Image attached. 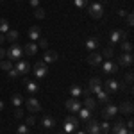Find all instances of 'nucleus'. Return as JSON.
I'll list each match as a JSON object with an SVG mask.
<instances>
[{"label": "nucleus", "mask_w": 134, "mask_h": 134, "mask_svg": "<svg viewBox=\"0 0 134 134\" xmlns=\"http://www.w3.org/2000/svg\"><path fill=\"white\" fill-rule=\"evenodd\" d=\"M25 105H27V111H31L32 114H34V113H40V111H41V104L38 102V98H34V97H27V100H25Z\"/></svg>", "instance_id": "obj_5"}, {"label": "nucleus", "mask_w": 134, "mask_h": 134, "mask_svg": "<svg viewBox=\"0 0 134 134\" xmlns=\"http://www.w3.org/2000/svg\"><path fill=\"white\" fill-rule=\"evenodd\" d=\"M7 31H9V21L5 20V18H0V32L5 34Z\"/></svg>", "instance_id": "obj_31"}, {"label": "nucleus", "mask_w": 134, "mask_h": 134, "mask_svg": "<svg viewBox=\"0 0 134 134\" xmlns=\"http://www.w3.org/2000/svg\"><path fill=\"white\" fill-rule=\"evenodd\" d=\"M40 47H41L43 50H47V48H48V41L43 40V38H40Z\"/></svg>", "instance_id": "obj_41"}, {"label": "nucleus", "mask_w": 134, "mask_h": 134, "mask_svg": "<svg viewBox=\"0 0 134 134\" xmlns=\"http://www.w3.org/2000/svg\"><path fill=\"white\" fill-rule=\"evenodd\" d=\"M41 38V29L38 27V25H32L31 29H29V40L31 41H36V40H40Z\"/></svg>", "instance_id": "obj_16"}, {"label": "nucleus", "mask_w": 134, "mask_h": 134, "mask_svg": "<svg viewBox=\"0 0 134 134\" xmlns=\"http://www.w3.org/2000/svg\"><path fill=\"white\" fill-rule=\"evenodd\" d=\"M16 2H21V0H16Z\"/></svg>", "instance_id": "obj_53"}, {"label": "nucleus", "mask_w": 134, "mask_h": 134, "mask_svg": "<svg viewBox=\"0 0 134 134\" xmlns=\"http://www.w3.org/2000/svg\"><path fill=\"white\" fill-rule=\"evenodd\" d=\"M95 2H97V0H95Z\"/></svg>", "instance_id": "obj_55"}, {"label": "nucleus", "mask_w": 134, "mask_h": 134, "mask_svg": "<svg viewBox=\"0 0 134 134\" xmlns=\"http://www.w3.org/2000/svg\"><path fill=\"white\" fill-rule=\"evenodd\" d=\"M21 54H23V47H20L18 43H13L9 47V50H5V55L9 61H20Z\"/></svg>", "instance_id": "obj_1"}, {"label": "nucleus", "mask_w": 134, "mask_h": 134, "mask_svg": "<svg viewBox=\"0 0 134 134\" xmlns=\"http://www.w3.org/2000/svg\"><path fill=\"white\" fill-rule=\"evenodd\" d=\"M59 134H68V132H64V131H63V132H59Z\"/></svg>", "instance_id": "obj_52"}, {"label": "nucleus", "mask_w": 134, "mask_h": 134, "mask_svg": "<svg viewBox=\"0 0 134 134\" xmlns=\"http://www.w3.org/2000/svg\"><path fill=\"white\" fill-rule=\"evenodd\" d=\"M7 73H9V77H11V79H18V77H20V73L16 72V68H11V70H9Z\"/></svg>", "instance_id": "obj_39"}, {"label": "nucleus", "mask_w": 134, "mask_h": 134, "mask_svg": "<svg viewBox=\"0 0 134 134\" xmlns=\"http://www.w3.org/2000/svg\"><path fill=\"white\" fill-rule=\"evenodd\" d=\"M86 132L88 134H100V124L97 120H86Z\"/></svg>", "instance_id": "obj_10"}, {"label": "nucleus", "mask_w": 134, "mask_h": 134, "mask_svg": "<svg viewBox=\"0 0 134 134\" xmlns=\"http://www.w3.org/2000/svg\"><path fill=\"white\" fill-rule=\"evenodd\" d=\"M41 125L45 127V129H52V127H55V120L52 118L50 114H45L41 120Z\"/></svg>", "instance_id": "obj_23"}, {"label": "nucleus", "mask_w": 134, "mask_h": 134, "mask_svg": "<svg viewBox=\"0 0 134 134\" xmlns=\"http://www.w3.org/2000/svg\"><path fill=\"white\" fill-rule=\"evenodd\" d=\"M102 72L107 73V75H109V73H116L118 72V64L113 63L111 59H107L105 63H102Z\"/></svg>", "instance_id": "obj_13"}, {"label": "nucleus", "mask_w": 134, "mask_h": 134, "mask_svg": "<svg viewBox=\"0 0 134 134\" xmlns=\"http://www.w3.org/2000/svg\"><path fill=\"white\" fill-rule=\"evenodd\" d=\"M100 132H102V134H107V132H109V122H107V120L100 124Z\"/></svg>", "instance_id": "obj_37"}, {"label": "nucleus", "mask_w": 134, "mask_h": 134, "mask_svg": "<svg viewBox=\"0 0 134 134\" xmlns=\"http://www.w3.org/2000/svg\"><path fill=\"white\" fill-rule=\"evenodd\" d=\"M116 113H118V107H116L114 104H107V105L104 107V111H102V118L104 120H109V118H113Z\"/></svg>", "instance_id": "obj_11"}, {"label": "nucleus", "mask_w": 134, "mask_h": 134, "mask_svg": "<svg viewBox=\"0 0 134 134\" xmlns=\"http://www.w3.org/2000/svg\"><path fill=\"white\" fill-rule=\"evenodd\" d=\"M75 134H86V132H82V131H77V132H75Z\"/></svg>", "instance_id": "obj_50"}, {"label": "nucleus", "mask_w": 134, "mask_h": 134, "mask_svg": "<svg viewBox=\"0 0 134 134\" xmlns=\"http://www.w3.org/2000/svg\"><path fill=\"white\" fill-rule=\"evenodd\" d=\"M102 86H104L102 90H105L109 95H114V93H118V90H120V82L114 81V79H109V81L102 82Z\"/></svg>", "instance_id": "obj_6"}, {"label": "nucleus", "mask_w": 134, "mask_h": 134, "mask_svg": "<svg viewBox=\"0 0 134 134\" xmlns=\"http://www.w3.org/2000/svg\"><path fill=\"white\" fill-rule=\"evenodd\" d=\"M23 82H25V88H27V93H29V97H32L34 93H38V84L29 81V79H23Z\"/></svg>", "instance_id": "obj_20"}, {"label": "nucleus", "mask_w": 134, "mask_h": 134, "mask_svg": "<svg viewBox=\"0 0 134 134\" xmlns=\"http://www.w3.org/2000/svg\"><path fill=\"white\" fill-rule=\"evenodd\" d=\"M73 4H75V7H79V9H84V7H88V0H75Z\"/></svg>", "instance_id": "obj_36"}, {"label": "nucleus", "mask_w": 134, "mask_h": 134, "mask_svg": "<svg viewBox=\"0 0 134 134\" xmlns=\"http://www.w3.org/2000/svg\"><path fill=\"white\" fill-rule=\"evenodd\" d=\"M88 90H90L91 95H97V93L102 90V81H100L98 77H91L90 82H88Z\"/></svg>", "instance_id": "obj_7"}, {"label": "nucleus", "mask_w": 134, "mask_h": 134, "mask_svg": "<svg viewBox=\"0 0 134 134\" xmlns=\"http://www.w3.org/2000/svg\"><path fill=\"white\" fill-rule=\"evenodd\" d=\"M81 107H82V105H81V100H79V98H73L72 97V98L66 100V109L72 111V113H79Z\"/></svg>", "instance_id": "obj_12"}, {"label": "nucleus", "mask_w": 134, "mask_h": 134, "mask_svg": "<svg viewBox=\"0 0 134 134\" xmlns=\"http://www.w3.org/2000/svg\"><path fill=\"white\" fill-rule=\"evenodd\" d=\"M97 97H98V102H102V104H111V95L105 91V90H100V91L97 93Z\"/></svg>", "instance_id": "obj_22"}, {"label": "nucleus", "mask_w": 134, "mask_h": 134, "mask_svg": "<svg viewBox=\"0 0 134 134\" xmlns=\"http://www.w3.org/2000/svg\"><path fill=\"white\" fill-rule=\"evenodd\" d=\"M127 25H129V27H132V25H134V16H132V13H127Z\"/></svg>", "instance_id": "obj_40"}, {"label": "nucleus", "mask_w": 134, "mask_h": 134, "mask_svg": "<svg viewBox=\"0 0 134 134\" xmlns=\"http://www.w3.org/2000/svg\"><path fill=\"white\" fill-rule=\"evenodd\" d=\"M97 47H98V38H88L86 40V50L88 52H95Z\"/></svg>", "instance_id": "obj_24"}, {"label": "nucleus", "mask_w": 134, "mask_h": 134, "mask_svg": "<svg viewBox=\"0 0 134 134\" xmlns=\"http://www.w3.org/2000/svg\"><path fill=\"white\" fill-rule=\"evenodd\" d=\"M0 2H4V0H0Z\"/></svg>", "instance_id": "obj_54"}, {"label": "nucleus", "mask_w": 134, "mask_h": 134, "mask_svg": "<svg viewBox=\"0 0 134 134\" xmlns=\"http://www.w3.org/2000/svg\"><path fill=\"white\" fill-rule=\"evenodd\" d=\"M57 52L55 50H45V54H43V63H54V61H57Z\"/></svg>", "instance_id": "obj_14"}, {"label": "nucleus", "mask_w": 134, "mask_h": 134, "mask_svg": "<svg viewBox=\"0 0 134 134\" xmlns=\"http://www.w3.org/2000/svg\"><path fill=\"white\" fill-rule=\"evenodd\" d=\"M100 55H102V57H105V59H111V57L114 55V50H113V47H107V48H104Z\"/></svg>", "instance_id": "obj_30"}, {"label": "nucleus", "mask_w": 134, "mask_h": 134, "mask_svg": "<svg viewBox=\"0 0 134 134\" xmlns=\"http://www.w3.org/2000/svg\"><path fill=\"white\" fill-rule=\"evenodd\" d=\"M4 57H5V50H4V48H2V47H0V61H2V59H4Z\"/></svg>", "instance_id": "obj_46"}, {"label": "nucleus", "mask_w": 134, "mask_h": 134, "mask_svg": "<svg viewBox=\"0 0 134 134\" xmlns=\"http://www.w3.org/2000/svg\"><path fill=\"white\" fill-rule=\"evenodd\" d=\"M5 36V41H11V43H14L16 40H18V31H14V29H9V31L4 34Z\"/></svg>", "instance_id": "obj_27"}, {"label": "nucleus", "mask_w": 134, "mask_h": 134, "mask_svg": "<svg viewBox=\"0 0 134 134\" xmlns=\"http://www.w3.org/2000/svg\"><path fill=\"white\" fill-rule=\"evenodd\" d=\"M132 102H131V100H125V102H122L120 104V107H118V111H120V113H124V114H129V116H131V114H132Z\"/></svg>", "instance_id": "obj_15"}, {"label": "nucleus", "mask_w": 134, "mask_h": 134, "mask_svg": "<svg viewBox=\"0 0 134 134\" xmlns=\"http://www.w3.org/2000/svg\"><path fill=\"white\" fill-rule=\"evenodd\" d=\"M77 127H79V118L77 116H66L64 118V132H75L77 131Z\"/></svg>", "instance_id": "obj_3"}, {"label": "nucleus", "mask_w": 134, "mask_h": 134, "mask_svg": "<svg viewBox=\"0 0 134 134\" xmlns=\"http://www.w3.org/2000/svg\"><path fill=\"white\" fill-rule=\"evenodd\" d=\"M5 41V36H4V34H2V32H0V45H2V43Z\"/></svg>", "instance_id": "obj_48"}, {"label": "nucleus", "mask_w": 134, "mask_h": 134, "mask_svg": "<svg viewBox=\"0 0 134 134\" xmlns=\"http://www.w3.org/2000/svg\"><path fill=\"white\" fill-rule=\"evenodd\" d=\"M134 63V57L132 54H129V52H124V54H120V57H118V66H132Z\"/></svg>", "instance_id": "obj_9"}, {"label": "nucleus", "mask_w": 134, "mask_h": 134, "mask_svg": "<svg viewBox=\"0 0 134 134\" xmlns=\"http://www.w3.org/2000/svg\"><path fill=\"white\" fill-rule=\"evenodd\" d=\"M11 104H13L14 107H20L21 104H23V97H21L20 93H14V95H13V98H11Z\"/></svg>", "instance_id": "obj_28"}, {"label": "nucleus", "mask_w": 134, "mask_h": 134, "mask_svg": "<svg viewBox=\"0 0 134 134\" xmlns=\"http://www.w3.org/2000/svg\"><path fill=\"white\" fill-rule=\"evenodd\" d=\"M70 95H72L73 98H79V97L82 95V88H81L79 84H72V86H70Z\"/></svg>", "instance_id": "obj_26"}, {"label": "nucleus", "mask_w": 134, "mask_h": 134, "mask_svg": "<svg viewBox=\"0 0 134 134\" xmlns=\"http://www.w3.org/2000/svg\"><path fill=\"white\" fill-rule=\"evenodd\" d=\"M122 52H132V43L131 41H122Z\"/></svg>", "instance_id": "obj_34"}, {"label": "nucleus", "mask_w": 134, "mask_h": 134, "mask_svg": "<svg viewBox=\"0 0 134 134\" xmlns=\"http://www.w3.org/2000/svg\"><path fill=\"white\" fill-rule=\"evenodd\" d=\"M34 16H36L38 20H43V18L47 16V13H45L43 7H36V9H34Z\"/></svg>", "instance_id": "obj_32"}, {"label": "nucleus", "mask_w": 134, "mask_h": 134, "mask_svg": "<svg viewBox=\"0 0 134 134\" xmlns=\"http://www.w3.org/2000/svg\"><path fill=\"white\" fill-rule=\"evenodd\" d=\"M34 124H36V116H34V114H31V116L25 118V125H27V127H31V125H34Z\"/></svg>", "instance_id": "obj_38"}, {"label": "nucleus", "mask_w": 134, "mask_h": 134, "mask_svg": "<svg viewBox=\"0 0 134 134\" xmlns=\"http://www.w3.org/2000/svg\"><path fill=\"white\" fill-rule=\"evenodd\" d=\"M16 134H31V131H29V127H27V125H18Z\"/></svg>", "instance_id": "obj_35"}, {"label": "nucleus", "mask_w": 134, "mask_h": 134, "mask_svg": "<svg viewBox=\"0 0 134 134\" xmlns=\"http://www.w3.org/2000/svg\"><path fill=\"white\" fill-rule=\"evenodd\" d=\"M29 2H31V5L34 7V9H36V7H40V0H29Z\"/></svg>", "instance_id": "obj_44"}, {"label": "nucleus", "mask_w": 134, "mask_h": 134, "mask_svg": "<svg viewBox=\"0 0 134 134\" xmlns=\"http://www.w3.org/2000/svg\"><path fill=\"white\" fill-rule=\"evenodd\" d=\"M23 52L27 54V55H34V54H38V45L34 41H29L25 47H23Z\"/></svg>", "instance_id": "obj_21"}, {"label": "nucleus", "mask_w": 134, "mask_h": 134, "mask_svg": "<svg viewBox=\"0 0 134 134\" xmlns=\"http://www.w3.org/2000/svg\"><path fill=\"white\" fill-rule=\"evenodd\" d=\"M88 63H90L91 66H98V64L102 63V55L97 54V52H90V55H88Z\"/></svg>", "instance_id": "obj_17"}, {"label": "nucleus", "mask_w": 134, "mask_h": 134, "mask_svg": "<svg viewBox=\"0 0 134 134\" xmlns=\"http://www.w3.org/2000/svg\"><path fill=\"white\" fill-rule=\"evenodd\" d=\"M79 116H81V120H82V122H86V120H90V118H91V111H90V109H86V107H81V109H79Z\"/></svg>", "instance_id": "obj_29"}, {"label": "nucleus", "mask_w": 134, "mask_h": 134, "mask_svg": "<svg viewBox=\"0 0 134 134\" xmlns=\"http://www.w3.org/2000/svg\"><path fill=\"white\" fill-rule=\"evenodd\" d=\"M132 79H134L132 72H129V73H127V75H125V81H127V82H129V84H132Z\"/></svg>", "instance_id": "obj_43"}, {"label": "nucleus", "mask_w": 134, "mask_h": 134, "mask_svg": "<svg viewBox=\"0 0 134 134\" xmlns=\"http://www.w3.org/2000/svg\"><path fill=\"white\" fill-rule=\"evenodd\" d=\"M125 127H127V129H132V127H134V122H132V118H129V122L125 124Z\"/></svg>", "instance_id": "obj_45"}, {"label": "nucleus", "mask_w": 134, "mask_h": 134, "mask_svg": "<svg viewBox=\"0 0 134 134\" xmlns=\"http://www.w3.org/2000/svg\"><path fill=\"white\" fill-rule=\"evenodd\" d=\"M0 111H4V102L0 100Z\"/></svg>", "instance_id": "obj_49"}, {"label": "nucleus", "mask_w": 134, "mask_h": 134, "mask_svg": "<svg viewBox=\"0 0 134 134\" xmlns=\"http://www.w3.org/2000/svg\"><path fill=\"white\" fill-rule=\"evenodd\" d=\"M14 116L16 118H23V111H21L20 107H14Z\"/></svg>", "instance_id": "obj_42"}, {"label": "nucleus", "mask_w": 134, "mask_h": 134, "mask_svg": "<svg viewBox=\"0 0 134 134\" xmlns=\"http://www.w3.org/2000/svg\"><path fill=\"white\" fill-rule=\"evenodd\" d=\"M125 38H127V32H124L122 29H114V31H111V34H109V43H111V45H116V43L124 41Z\"/></svg>", "instance_id": "obj_4"}, {"label": "nucleus", "mask_w": 134, "mask_h": 134, "mask_svg": "<svg viewBox=\"0 0 134 134\" xmlns=\"http://www.w3.org/2000/svg\"><path fill=\"white\" fill-rule=\"evenodd\" d=\"M0 68L4 70V72H9L11 68H13V63L7 59V61H0Z\"/></svg>", "instance_id": "obj_33"}, {"label": "nucleus", "mask_w": 134, "mask_h": 134, "mask_svg": "<svg viewBox=\"0 0 134 134\" xmlns=\"http://www.w3.org/2000/svg\"><path fill=\"white\" fill-rule=\"evenodd\" d=\"M16 72L20 73V75H25V73L31 72V64L27 61H18V64H16Z\"/></svg>", "instance_id": "obj_19"}, {"label": "nucleus", "mask_w": 134, "mask_h": 134, "mask_svg": "<svg viewBox=\"0 0 134 134\" xmlns=\"http://www.w3.org/2000/svg\"><path fill=\"white\" fill-rule=\"evenodd\" d=\"M127 134H132V129H129V131H127Z\"/></svg>", "instance_id": "obj_51"}, {"label": "nucleus", "mask_w": 134, "mask_h": 134, "mask_svg": "<svg viewBox=\"0 0 134 134\" xmlns=\"http://www.w3.org/2000/svg\"><path fill=\"white\" fill-rule=\"evenodd\" d=\"M118 14H120V16H127V11H124V9H120V11H118Z\"/></svg>", "instance_id": "obj_47"}, {"label": "nucleus", "mask_w": 134, "mask_h": 134, "mask_svg": "<svg viewBox=\"0 0 134 134\" xmlns=\"http://www.w3.org/2000/svg\"><path fill=\"white\" fill-rule=\"evenodd\" d=\"M111 131H113V134H127L129 129L125 127V124L122 122V120H118V122L113 125V129H111Z\"/></svg>", "instance_id": "obj_18"}, {"label": "nucleus", "mask_w": 134, "mask_h": 134, "mask_svg": "<svg viewBox=\"0 0 134 134\" xmlns=\"http://www.w3.org/2000/svg\"><path fill=\"white\" fill-rule=\"evenodd\" d=\"M88 13H90V16H91V18L98 20V18H102V14H104V5L100 4V2L88 4Z\"/></svg>", "instance_id": "obj_2"}, {"label": "nucleus", "mask_w": 134, "mask_h": 134, "mask_svg": "<svg viewBox=\"0 0 134 134\" xmlns=\"http://www.w3.org/2000/svg\"><path fill=\"white\" fill-rule=\"evenodd\" d=\"M84 107L90 109V111H97V100L93 97H86L84 98Z\"/></svg>", "instance_id": "obj_25"}, {"label": "nucleus", "mask_w": 134, "mask_h": 134, "mask_svg": "<svg viewBox=\"0 0 134 134\" xmlns=\"http://www.w3.org/2000/svg\"><path fill=\"white\" fill-rule=\"evenodd\" d=\"M47 73H48V68H47V63L38 61L36 64H34V75H36L38 79H43V77H45Z\"/></svg>", "instance_id": "obj_8"}]
</instances>
